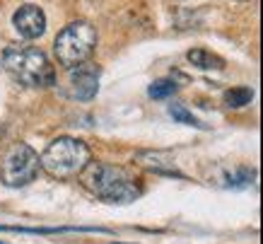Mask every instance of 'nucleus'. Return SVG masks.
Returning a JSON list of instances; mask_svg holds the SVG:
<instances>
[{
    "instance_id": "f257e3e1",
    "label": "nucleus",
    "mask_w": 263,
    "mask_h": 244,
    "mask_svg": "<svg viewBox=\"0 0 263 244\" xmlns=\"http://www.w3.org/2000/svg\"><path fill=\"white\" fill-rule=\"evenodd\" d=\"M80 181L87 191H92L95 196L104 198L109 203H130L140 196V189L126 174V169L114 165L89 162L80 172Z\"/></svg>"
},
{
    "instance_id": "f03ea898",
    "label": "nucleus",
    "mask_w": 263,
    "mask_h": 244,
    "mask_svg": "<svg viewBox=\"0 0 263 244\" xmlns=\"http://www.w3.org/2000/svg\"><path fill=\"white\" fill-rule=\"evenodd\" d=\"M3 68L27 87H51L56 82V71L44 51L34 46H10L3 54Z\"/></svg>"
},
{
    "instance_id": "7ed1b4c3",
    "label": "nucleus",
    "mask_w": 263,
    "mask_h": 244,
    "mask_svg": "<svg viewBox=\"0 0 263 244\" xmlns=\"http://www.w3.org/2000/svg\"><path fill=\"white\" fill-rule=\"evenodd\" d=\"M89 162H92V152L87 145L68 135L48 143V148L39 158V167H44V172L58 179H70L75 174H80Z\"/></svg>"
},
{
    "instance_id": "20e7f679",
    "label": "nucleus",
    "mask_w": 263,
    "mask_h": 244,
    "mask_svg": "<svg viewBox=\"0 0 263 244\" xmlns=\"http://www.w3.org/2000/svg\"><path fill=\"white\" fill-rule=\"evenodd\" d=\"M95 48H97V29L85 20L70 22L53 41V54H56L58 63L68 68V71L89 61Z\"/></svg>"
},
{
    "instance_id": "39448f33",
    "label": "nucleus",
    "mask_w": 263,
    "mask_h": 244,
    "mask_svg": "<svg viewBox=\"0 0 263 244\" xmlns=\"http://www.w3.org/2000/svg\"><path fill=\"white\" fill-rule=\"evenodd\" d=\"M39 174V155L27 143H15L0 162V179L5 186H27Z\"/></svg>"
},
{
    "instance_id": "423d86ee",
    "label": "nucleus",
    "mask_w": 263,
    "mask_h": 244,
    "mask_svg": "<svg viewBox=\"0 0 263 244\" xmlns=\"http://www.w3.org/2000/svg\"><path fill=\"white\" fill-rule=\"evenodd\" d=\"M99 75H102V68L89 61L70 68V95L82 102L92 99L99 90Z\"/></svg>"
},
{
    "instance_id": "0eeeda50",
    "label": "nucleus",
    "mask_w": 263,
    "mask_h": 244,
    "mask_svg": "<svg viewBox=\"0 0 263 244\" xmlns=\"http://www.w3.org/2000/svg\"><path fill=\"white\" fill-rule=\"evenodd\" d=\"M12 24L22 39H39L46 32V15L39 5H22L12 17Z\"/></svg>"
},
{
    "instance_id": "6e6552de",
    "label": "nucleus",
    "mask_w": 263,
    "mask_h": 244,
    "mask_svg": "<svg viewBox=\"0 0 263 244\" xmlns=\"http://www.w3.org/2000/svg\"><path fill=\"white\" fill-rule=\"evenodd\" d=\"M186 58H189V63H193L196 68H200V71H220V68H224L222 58L215 54H210V51H205V48H193V51L186 54Z\"/></svg>"
},
{
    "instance_id": "1a4fd4ad",
    "label": "nucleus",
    "mask_w": 263,
    "mask_h": 244,
    "mask_svg": "<svg viewBox=\"0 0 263 244\" xmlns=\"http://www.w3.org/2000/svg\"><path fill=\"white\" fill-rule=\"evenodd\" d=\"M251 99H254V92L249 87H232V90L224 92V102L232 109H241V107L251 104Z\"/></svg>"
},
{
    "instance_id": "9d476101",
    "label": "nucleus",
    "mask_w": 263,
    "mask_h": 244,
    "mask_svg": "<svg viewBox=\"0 0 263 244\" xmlns=\"http://www.w3.org/2000/svg\"><path fill=\"white\" fill-rule=\"evenodd\" d=\"M174 92H176L174 80H155L150 85V90H147V95H150L152 99H167V97H172Z\"/></svg>"
},
{
    "instance_id": "9b49d317",
    "label": "nucleus",
    "mask_w": 263,
    "mask_h": 244,
    "mask_svg": "<svg viewBox=\"0 0 263 244\" xmlns=\"http://www.w3.org/2000/svg\"><path fill=\"white\" fill-rule=\"evenodd\" d=\"M169 114L174 116V121H181V124H186V126L205 128V124H200V121H198L196 116H193L191 111H186L183 107H179V104H174V107H169Z\"/></svg>"
}]
</instances>
